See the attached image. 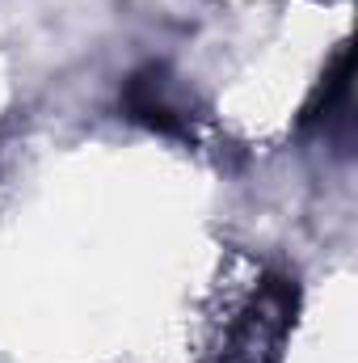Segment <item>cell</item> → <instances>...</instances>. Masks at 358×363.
<instances>
[{
  "mask_svg": "<svg viewBox=\"0 0 358 363\" xmlns=\"http://www.w3.org/2000/svg\"><path fill=\"white\" fill-rule=\"evenodd\" d=\"M122 110H127V118H135V123H144L152 131H165V135H181L185 131L181 114L165 101V68L135 72L122 85Z\"/></svg>",
  "mask_w": 358,
  "mask_h": 363,
  "instance_id": "6da1fadb",
  "label": "cell"
},
{
  "mask_svg": "<svg viewBox=\"0 0 358 363\" xmlns=\"http://www.w3.org/2000/svg\"><path fill=\"white\" fill-rule=\"evenodd\" d=\"M346 93H350V51L342 47V51H337V60H333V72L316 85L312 101L304 106V127H312V123L329 118V114H333V106H337Z\"/></svg>",
  "mask_w": 358,
  "mask_h": 363,
  "instance_id": "7a4b0ae2",
  "label": "cell"
}]
</instances>
